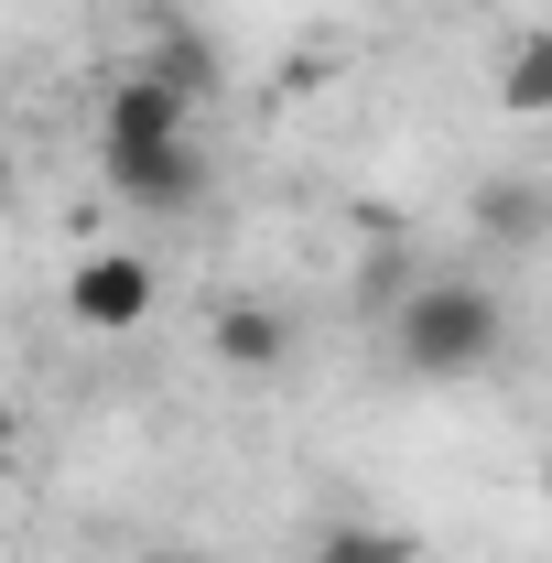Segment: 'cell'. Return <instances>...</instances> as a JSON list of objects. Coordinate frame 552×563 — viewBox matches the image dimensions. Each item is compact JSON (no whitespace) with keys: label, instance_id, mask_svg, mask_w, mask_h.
<instances>
[{"label":"cell","instance_id":"cell-9","mask_svg":"<svg viewBox=\"0 0 552 563\" xmlns=\"http://www.w3.org/2000/svg\"><path fill=\"white\" fill-rule=\"evenodd\" d=\"M531 217H542V207H531V185H487V196H477V228H498V239H520Z\"/></svg>","mask_w":552,"mask_h":563},{"label":"cell","instance_id":"cell-14","mask_svg":"<svg viewBox=\"0 0 552 563\" xmlns=\"http://www.w3.org/2000/svg\"><path fill=\"white\" fill-rule=\"evenodd\" d=\"M303 563H325V553H303Z\"/></svg>","mask_w":552,"mask_h":563},{"label":"cell","instance_id":"cell-13","mask_svg":"<svg viewBox=\"0 0 552 563\" xmlns=\"http://www.w3.org/2000/svg\"><path fill=\"white\" fill-rule=\"evenodd\" d=\"M542 498H552V455H542Z\"/></svg>","mask_w":552,"mask_h":563},{"label":"cell","instance_id":"cell-3","mask_svg":"<svg viewBox=\"0 0 552 563\" xmlns=\"http://www.w3.org/2000/svg\"><path fill=\"white\" fill-rule=\"evenodd\" d=\"M152 303H163V272H152L141 250H87V261L66 272V314L87 325V336H141Z\"/></svg>","mask_w":552,"mask_h":563},{"label":"cell","instance_id":"cell-7","mask_svg":"<svg viewBox=\"0 0 552 563\" xmlns=\"http://www.w3.org/2000/svg\"><path fill=\"white\" fill-rule=\"evenodd\" d=\"M141 66L163 76V87H185V98H196V109H207V98H217V55H207V44H196V33H185V22H163V33H152V55H141Z\"/></svg>","mask_w":552,"mask_h":563},{"label":"cell","instance_id":"cell-4","mask_svg":"<svg viewBox=\"0 0 552 563\" xmlns=\"http://www.w3.org/2000/svg\"><path fill=\"white\" fill-rule=\"evenodd\" d=\"M207 357L228 379H281L292 368V314L272 292H217L207 303Z\"/></svg>","mask_w":552,"mask_h":563},{"label":"cell","instance_id":"cell-10","mask_svg":"<svg viewBox=\"0 0 552 563\" xmlns=\"http://www.w3.org/2000/svg\"><path fill=\"white\" fill-rule=\"evenodd\" d=\"M11 185H22V152H11V131H0V207H11Z\"/></svg>","mask_w":552,"mask_h":563},{"label":"cell","instance_id":"cell-5","mask_svg":"<svg viewBox=\"0 0 552 563\" xmlns=\"http://www.w3.org/2000/svg\"><path fill=\"white\" fill-rule=\"evenodd\" d=\"M152 131H196V98L163 87L152 66H120L98 87V141H152Z\"/></svg>","mask_w":552,"mask_h":563},{"label":"cell","instance_id":"cell-6","mask_svg":"<svg viewBox=\"0 0 552 563\" xmlns=\"http://www.w3.org/2000/svg\"><path fill=\"white\" fill-rule=\"evenodd\" d=\"M498 109L509 120H552V22H520L498 55Z\"/></svg>","mask_w":552,"mask_h":563},{"label":"cell","instance_id":"cell-1","mask_svg":"<svg viewBox=\"0 0 552 563\" xmlns=\"http://www.w3.org/2000/svg\"><path fill=\"white\" fill-rule=\"evenodd\" d=\"M509 357V303L498 282L466 272H422L401 303H390V368L422 379V390H455V379H487Z\"/></svg>","mask_w":552,"mask_h":563},{"label":"cell","instance_id":"cell-12","mask_svg":"<svg viewBox=\"0 0 552 563\" xmlns=\"http://www.w3.org/2000/svg\"><path fill=\"white\" fill-rule=\"evenodd\" d=\"M141 563H207V553H196V542H152Z\"/></svg>","mask_w":552,"mask_h":563},{"label":"cell","instance_id":"cell-11","mask_svg":"<svg viewBox=\"0 0 552 563\" xmlns=\"http://www.w3.org/2000/svg\"><path fill=\"white\" fill-rule=\"evenodd\" d=\"M11 455H22V412L0 401V466H11Z\"/></svg>","mask_w":552,"mask_h":563},{"label":"cell","instance_id":"cell-2","mask_svg":"<svg viewBox=\"0 0 552 563\" xmlns=\"http://www.w3.org/2000/svg\"><path fill=\"white\" fill-rule=\"evenodd\" d=\"M98 174H109V196L141 217H196L217 196V163L196 131H152V141H98Z\"/></svg>","mask_w":552,"mask_h":563},{"label":"cell","instance_id":"cell-8","mask_svg":"<svg viewBox=\"0 0 552 563\" xmlns=\"http://www.w3.org/2000/svg\"><path fill=\"white\" fill-rule=\"evenodd\" d=\"M314 553L325 563H422V542L390 531V520H336V531H314Z\"/></svg>","mask_w":552,"mask_h":563}]
</instances>
